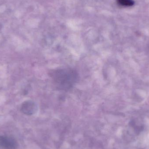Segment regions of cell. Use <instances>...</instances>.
Segmentation results:
<instances>
[{
    "label": "cell",
    "instance_id": "cell-3",
    "mask_svg": "<svg viewBox=\"0 0 149 149\" xmlns=\"http://www.w3.org/2000/svg\"><path fill=\"white\" fill-rule=\"evenodd\" d=\"M0 147L3 149H16L17 143L13 137L0 136Z\"/></svg>",
    "mask_w": 149,
    "mask_h": 149
},
{
    "label": "cell",
    "instance_id": "cell-4",
    "mask_svg": "<svg viewBox=\"0 0 149 149\" xmlns=\"http://www.w3.org/2000/svg\"><path fill=\"white\" fill-rule=\"evenodd\" d=\"M116 1L120 5L124 7H130L134 3L133 0H116Z\"/></svg>",
    "mask_w": 149,
    "mask_h": 149
},
{
    "label": "cell",
    "instance_id": "cell-2",
    "mask_svg": "<svg viewBox=\"0 0 149 149\" xmlns=\"http://www.w3.org/2000/svg\"><path fill=\"white\" fill-rule=\"evenodd\" d=\"M21 110L24 114L31 116L36 113L38 110V107L32 101H25L22 104Z\"/></svg>",
    "mask_w": 149,
    "mask_h": 149
},
{
    "label": "cell",
    "instance_id": "cell-1",
    "mask_svg": "<svg viewBox=\"0 0 149 149\" xmlns=\"http://www.w3.org/2000/svg\"><path fill=\"white\" fill-rule=\"evenodd\" d=\"M50 77L57 88L66 91L71 88L77 82L79 74L74 69L63 68L52 71Z\"/></svg>",
    "mask_w": 149,
    "mask_h": 149
}]
</instances>
